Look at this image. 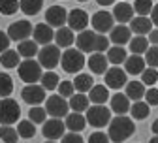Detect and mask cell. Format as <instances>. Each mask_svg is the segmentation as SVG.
<instances>
[{"label": "cell", "mask_w": 158, "mask_h": 143, "mask_svg": "<svg viewBox=\"0 0 158 143\" xmlns=\"http://www.w3.org/2000/svg\"><path fill=\"white\" fill-rule=\"evenodd\" d=\"M109 102H111V111L115 115H126L130 111V107H132L130 106V98L126 94H123V92H117L115 96H111Z\"/></svg>", "instance_id": "d6986e66"}, {"label": "cell", "mask_w": 158, "mask_h": 143, "mask_svg": "<svg viewBox=\"0 0 158 143\" xmlns=\"http://www.w3.org/2000/svg\"><path fill=\"white\" fill-rule=\"evenodd\" d=\"M11 90H13V81L8 74L2 72L0 74V98H10Z\"/></svg>", "instance_id": "74e56055"}, {"label": "cell", "mask_w": 158, "mask_h": 143, "mask_svg": "<svg viewBox=\"0 0 158 143\" xmlns=\"http://www.w3.org/2000/svg\"><path fill=\"white\" fill-rule=\"evenodd\" d=\"M17 134H19V137H23V139H30V137L36 136V124L32 120H19Z\"/></svg>", "instance_id": "836d02e7"}, {"label": "cell", "mask_w": 158, "mask_h": 143, "mask_svg": "<svg viewBox=\"0 0 158 143\" xmlns=\"http://www.w3.org/2000/svg\"><path fill=\"white\" fill-rule=\"evenodd\" d=\"M96 40H98L96 30H81L75 38V45L81 53H96Z\"/></svg>", "instance_id": "7c38bea8"}, {"label": "cell", "mask_w": 158, "mask_h": 143, "mask_svg": "<svg viewBox=\"0 0 158 143\" xmlns=\"http://www.w3.org/2000/svg\"><path fill=\"white\" fill-rule=\"evenodd\" d=\"M19 4L25 15H38L44 6V0H19Z\"/></svg>", "instance_id": "d6a6232c"}, {"label": "cell", "mask_w": 158, "mask_h": 143, "mask_svg": "<svg viewBox=\"0 0 158 143\" xmlns=\"http://www.w3.org/2000/svg\"><path fill=\"white\" fill-rule=\"evenodd\" d=\"M130 40H132V30L126 25H117L109 32V42L115 44V45H124Z\"/></svg>", "instance_id": "ac0fdd59"}, {"label": "cell", "mask_w": 158, "mask_h": 143, "mask_svg": "<svg viewBox=\"0 0 158 143\" xmlns=\"http://www.w3.org/2000/svg\"><path fill=\"white\" fill-rule=\"evenodd\" d=\"M32 36H34V42L40 45H47V44H51L53 40H55V30H53V27L51 25H47V23H40V25H36L34 27V30H32Z\"/></svg>", "instance_id": "9a60e30c"}, {"label": "cell", "mask_w": 158, "mask_h": 143, "mask_svg": "<svg viewBox=\"0 0 158 143\" xmlns=\"http://www.w3.org/2000/svg\"><path fill=\"white\" fill-rule=\"evenodd\" d=\"M96 2L100 4V6H111V4L115 2V0H96Z\"/></svg>", "instance_id": "f5cc1de1"}, {"label": "cell", "mask_w": 158, "mask_h": 143, "mask_svg": "<svg viewBox=\"0 0 158 143\" xmlns=\"http://www.w3.org/2000/svg\"><path fill=\"white\" fill-rule=\"evenodd\" d=\"M55 42L58 47L68 49V47H72V44H75V34L70 27H60L55 32Z\"/></svg>", "instance_id": "603a6c76"}, {"label": "cell", "mask_w": 158, "mask_h": 143, "mask_svg": "<svg viewBox=\"0 0 158 143\" xmlns=\"http://www.w3.org/2000/svg\"><path fill=\"white\" fill-rule=\"evenodd\" d=\"M87 25H89V15H87V11L79 10V8L68 11V27H70L73 32H75V30H79V32L85 30Z\"/></svg>", "instance_id": "2e32d148"}, {"label": "cell", "mask_w": 158, "mask_h": 143, "mask_svg": "<svg viewBox=\"0 0 158 143\" xmlns=\"http://www.w3.org/2000/svg\"><path fill=\"white\" fill-rule=\"evenodd\" d=\"M90 23H92V27H94V30L98 34H106V32H111V28L115 27L113 25L115 23V17H113V13L102 10V11H96L92 15V21Z\"/></svg>", "instance_id": "30bf717a"}, {"label": "cell", "mask_w": 158, "mask_h": 143, "mask_svg": "<svg viewBox=\"0 0 158 143\" xmlns=\"http://www.w3.org/2000/svg\"><path fill=\"white\" fill-rule=\"evenodd\" d=\"M109 49V38L104 36V34H98V40H96V53H104Z\"/></svg>", "instance_id": "f6af8a7d"}, {"label": "cell", "mask_w": 158, "mask_h": 143, "mask_svg": "<svg viewBox=\"0 0 158 143\" xmlns=\"http://www.w3.org/2000/svg\"><path fill=\"white\" fill-rule=\"evenodd\" d=\"M60 143H83V137L79 136V132H68L62 136Z\"/></svg>", "instance_id": "7dc6e473"}, {"label": "cell", "mask_w": 158, "mask_h": 143, "mask_svg": "<svg viewBox=\"0 0 158 143\" xmlns=\"http://www.w3.org/2000/svg\"><path fill=\"white\" fill-rule=\"evenodd\" d=\"M0 139H2V143H17V139H19L17 128H13L10 124H2L0 126Z\"/></svg>", "instance_id": "8d00e7d4"}, {"label": "cell", "mask_w": 158, "mask_h": 143, "mask_svg": "<svg viewBox=\"0 0 158 143\" xmlns=\"http://www.w3.org/2000/svg\"><path fill=\"white\" fill-rule=\"evenodd\" d=\"M109 136L104 134V132H92L89 136V143H109Z\"/></svg>", "instance_id": "bcb514c9"}, {"label": "cell", "mask_w": 158, "mask_h": 143, "mask_svg": "<svg viewBox=\"0 0 158 143\" xmlns=\"http://www.w3.org/2000/svg\"><path fill=\"white\" fill-rule=\"evenodd\" d=\"M70 107H72V111H75V113H83V111H87L90 106V100H89V96L87 94H83V92H75L72 98H70Z\"/></svg>", "instance_id": "83f0119b"}, {"label": "cell", "mask_w": 158, "mask_h": 143, "mask_svg": "<svg viewBox=\"0 0 158 143\" xmlns=\"http://www.w3.org/2000/svg\"><path fill=\"white\" fill-rule=\"evenodd\" d=\"M152 132H154V136H158V119L152 122Z\"/></svg>", "instance_id": "db71d44e"}, {"label": "cell", "mask_w": 158, "mask_h": 143, "mask_svg": "<svg viewBox=\"0 0 158 143\" xmlns=\"http://www.w3.org/2000/svg\"><path fill=\"white\" fill-rule=\"evenodd\" d=\"M56 90H58V94H60L62 98H72L75 94V87H73L72 81H60L58 87H56Z\"/></svg>", "instance_id": "7bdbcfd3"}, {"label": "cell", "mask_w": 158, "mask_h": 143, "mask_svg": "<svg viewBox=\"0 0 158 143\" xmlns=\"http://www.w3.org/2000/svg\"><path fill=\"white\" fill-rule=\"evenodd\" d=\"M130 30L137 36H149V32L152 30V21L145 15H137L130 21Z\"/></svg>", "instance_id": "ffe728a7"}, {"label": "cell", "mask_w": 158, "mask_h": 143, "mask_svg": "<svg viewBox=\"0 0 158 143\" xmlns=\"http://www.w3.org/2000/svg\"><path fill=\"white\" fill-rule=\"evenodd\" d=\"M44 136L51 141H56V139H62V136L66 134V124H64V120L60 119H47L44 122Z\"/></svg>", "instance_id": "8fae6325"}, {"label": "cell", "mask_w": 158, "mask_h": 143, "mask_svg": "<svg viewBox=\"0 0 158 143\" xmlns=\"http://www.w3.org/2000/svg\"><path fill=\"white\" fill-rule=\"evenodd\" d=\"M152 0H134V11L137 13V15H151V11H152Z\"/></svg>", "instance_id": "ab89813d"}, {"label": "cell", "mask_w": 158, "mask_h": 143, "mask_svg": "<svg viewBox=\"0 0 158 143\" xmlns=\"http://www.w3.org/2000/svg\"><path fill=\"white\" fill-rule=\"evenodd\" d=\"M34 27L30 25V21L27 19H19V21L11 23L8 27V36L13 42H23V40H28V36H32Z\"/></svg>", "instance_id": "ba28073f"}, {"label": "cell", "mask_w": 158, "mask_h": 143, "mask_svg": "<svg viewBox=\"0 0 158 143\" xmlns=\"http://www.w3.org/2000/svg\"><path fill=\"white\" fill-rule=\"evenodd\" d=\"M145 85H143V81H130V83H126V96L132 100V102H139L141 98H145Z\"/></svg>", "instance_id": "d4e9b609"}, {"label": "cell", "mask_w": 158, "mask_h": 143, "mask_svg": "<svg viewBox=\"0 0 158 143\" xmlns=\"http://www.w3.org/2000/svg\"><path fill=\"white\" fill-rule=\"evenodd\" d=\"M17 10H21L19 0H0V13L2 15H13Z\"/></svg>", "instance_id": "60d3db41"}, {"label": "cell", "mask_w": 158, "mask_h": 143, "mask_svg": "<svg viewBox=\"0 0 158 143\" xmlns=\"http://www.w3.org/2000/svg\"><path fill=\"white\" fill-rule=\"evenodd\" d=\"M151 21H152V25H156V27H158V4H156V6H152V11H151Z\"/></svg>", "instance_id": "816d5d0a"}, {"label": "cell", "mask_w": 158, "mask_h": 143, "mask_svg": "<svg viewBox=\"0 0 158 143\" xmlns=\"http://www.w3.org/2000/svg\"><path fill=\"white\" fill-rule=\"evenodd\" d=\"M141 81H143V85H149V87H152L154 83H158V72H156V68H145L143 70V74H141Z\"/></svg>", "instance_id": "b9f144b4"}, {"label": "cell", "mask_w": 158, "mask_h": 143, "mask_svg": "<svg viewBox=\"0 0 158 143\" xmlns=\"http://www.w3.org/2000/svg\"><path fill=\"white\" fill-rule=\"evenodd\" d=\"M45 23L53 28H60L68 23V11L62 6H51L45 11Z\"/></svg>", "instance_id": "5bb4252c"}, {"label": "cell", "mask_w": 158, "mask_h": 143, "mask_svg": "<svg viewBox=\"0 0 158 143\" xmlns=\"http://www.w3.org/2000/svg\"><path fill=\"white\" fill-rule=\"evenodd\" d=\"M126 70H123V68H118V66H113V68H109L107 72H106V87L107 89H115V90H118V89H123V87H126Z\"/></svg>", "instance_id": "4fadbf2b"}, {"label": "cell", "mask_w": 158, "mask_h": 143, "mask_svg": "<svg viewBox=\"0 0 158 143\" xmlns=\"http://www.w3.org/2000/svg\"><path fill=\"white\" fill-rule=\"evenodd\" d=\"M145 62L151 68H158V45H151L145 53Z\"/></svg>", "instance_id": "ee69618b"}, {"label": "cell", "mask_w": 158, "mask_h": 143, "mask_svg": "<svg viewBox=\"0 0 158 143\" xmlns=\"http://www.w3.org/2000/svg\"><path fill=\"white\" fill-rule=\"evenodd\" d=\"M17 53L23 58H32V57L38 55V44L34 40H23V42H19V45H17Z\"/></svg>", "instance_id": "4dcf8cb0"}, {"label": "cell", "mask_w": 158, "mask_h": 143, "mask_svg": "<svg viewBox=\"0 0 158 143\" xmlns=\"http://www.w3.org/2000/svg\"><path fill=\"white\" fill-rule=\"evenodd\" d=\"M111 113L113 111L109 107L94 104V106H90L87 109V122L90 126H94V128H104V126H107L111 122Z\"/></svg>", "instance_id": "277c9868"}, {"label": "cell", "mask_w": 158, "mask_h": 143, "mask_svg": "<svg viewBox=\"0 0 158 143\" xmlns=\"http://www.w3.org/2000/svg\"><path fill=\"white\" fill-rule=\"evenodd\" d=\"M128 45H130L132 55H143L149 49V40H147V36H135L128 42Z\"/></svg>", "instance_id": "1f68e13d"}, {"label": "cell", "mask_w": 158, "mask_h": 143, "mask_svg": "<svg viewBox=\"0 0 158 143\" xmlns=\"http://www.w3.org/2000/svg\"><path fill=\"white\" fill-rule=\"evenodd\" d=\"M135 11H134V6H130L128 2H118V4H115L113 6V17H115V21L118 23V25H126V23H130L132 21V15H134Z\"/></svg>", "instance_id": "e0dca14e"}, {"label": "cell", "mask_w": 158, "mask_h": 143, "mask_svg": "<svg viewBox=\"0 0 158 143\" xmlns=\"http://www.w3.org/2000/svg\"><path fill=\"white\" fill-rule=\"evenodd\" d=\"M106 57H107V60H109V64H113V66L124 64V60L128 58V55H126V49H124L123 45H113V47H109Z\"/></svg>", "instance_id": "f1b7e54d"}, {"label": "cell", "mask_w": 158, "mask_h": 143, "mask_svg": "<svg viewBox=\"0 0 158 143\" xmlns=\"http://www.w3.org/2000/svg\"><path fill=\"white\" fill-rule=\"evenodd\" d=\"M145 98H147V104L149 106H158V89H149L145 92Z\"/></svg>", "instance_id": "c3c4849f"}, {"label": "cell", "mask_w": 158, "mask_h": 143, "mask_svg": "<svg viewBox=\"0 0 158 143\" xmlns=\"http://www.w3.org/2000/svg\"><path fill=\"white\" fill-rule=\"evenodd\" d=\"M130 111H132V117H134V119L141 120V119H147V117H149L151 107H149L147 102H141V100H139V102H134V104H132Z\"/></svg>", "instance_id": "e575fe53"}, {"label": "cell", "mask_w": 158, "mask_h": 143, "mask_svg": "<svg viewBox=\"0 0 158 143\" xmlns=\"http://www.w3.org/2000/svg\"><path fill=\"white\" fill-rule=\"evenodd\" d=\"M89 100L92 104H98V106H104L106 102L109 100V89L106 85H94L90 90H89Z\"/></svg>", "instance_id": "484cf974"}, {"label": "cell", "mask_w": 158, "mask_h": 143, "mask_svg": "<svg viewBox=\"0 0 158 143\" xmlns=\"http://www.w3.org/2000/svg\"><path fill=\"white\" fill-rule=\"evenodd\" d=\"M0 64L4 68H17L21 64V55L13 49H6L2 55H0Z\"/></svg>", "instance_id": "f546056e"}, {"label": "cell", "mask_w": 158, "mask_h": 143, "mask_svg": "<svg viewBox=\"0 0 158 143\" xmlns=\"http://www.w3.org/2000/svg\"><path fill=\"white\" fill-rule=\"evenodd\" d=\"M109 130H107V136L113 143H123L126 141L134 132H135V124L134 120L128 119L126 115H117L115 119H111L109 122Z\"/></svg>", "instance_id": "6da1fadb"}, {"label": "cell", "mask_w": 158, "mask_h": 143, "mask_svg": "<svg viewBox=\"0 0 158 143\" xmlns=\"http://www.w3.org/2000/svg\"><path fill=\"white\" fill-rule=\"evenodd\" d=\"M21 117V107L15 100L11 98H2L0 100V124H13Z\"/></svg>", "instance_id": "8992f818"}, {"label": "cell", "mask_w": 158, "mask_h": 143, "mask_svg": "<svg viewBox=\"0 0 158 143\" xmlns=\"http://www.w3.org/2000/svg\"><path fill=\"white\" fill-rule=\"evenodd\" d=\"M77 2H87V0H77Z\"/></svg>", "instance_id": "6f0895ef"}, {"label": "cell", "mask_w": 158, "mask_h": 143, "mask_svg": "<svg viewBox=\"0 0 158 143\" xmlns=\"http://www.w3.org/2000/svg\"><path fill=\"white\" fill-rule=\"evenodd\" d=\"M45 143H56V141H51V139H47V141H45Z\"/></svg>", "instance_id": "9f6ffc18"}, {"label": "cell", "mask_w": 158, "mask_h": 143, "mask_svg": "<svg viewBox=\"0 0 158 143\" xmlns=\"http://www.w3.org/2000/svg\"><path fill=\"white\" fill-rule=\"evenodd\" d=\"M17 72H19V77H21L23 83L27 85H32V83H38L42 79V64L38 60H32V58H25L21 64L17 66Z\"/></svg>", "instance_id": "7a4b0ae2"}, {"label": "cell", "mask_w": 158, "mask_h": 143, "mask_svg": "<svg viewBox=\"0 0 158 143\" xmlns=\"http://www.w3.org/2000/svg\"><path fill=\"white\" fill-rule=\"evenodd\" d=\"M45 111L53 119H62V117L68 115L70 104L66 102V98H62L60 94H53V96H49L45 100Z\"/></svg>", "instance_id": "52a82bcc"}, {"label": "cell", "mask_w": 158, "mask_h": 143, "mask_svg": "<svg viewBox=\"0 0 158 143\" xmlns=\"http://www.w3.org/2000/svg\"><path fill=\"white\" fill-rule=\"evenodd\" d=\"M45 92H47V90H45L42 85L32 83V85H25V87H23L21 98L27 102V104H30V106H40L44 100H47V98H45Z\"/></svg>", "instance_id": "9c48e42d"}, {"label": "cell", "mask_w": 158, "mask_h": 143, "mask_svg": "<svg viewBox=\"0 0 158 143\" xmlns=\"http://www.w3.org/2000/svg\"><path fill=\"white\" fill-rule=\"evenodd\" d=\"M10 36H8V32H2L0 30V55H2L6 49H10Z\"/></svg>", "instance_id": "681fc988"}, {"label": "cell", "mask_w": 158, "mask_h": 143, "mask_svg": "<svg viewBox=\"0 0 158 143\" xmlns=\"http://www.w3.org/2000/svg\"><path fill=\"white\" fill-rule=\"evenodd\" d=\"M87 62H89V68H90L92 74H106L109 70L107 68L109 60H107V57L104 53H90V57H89Z\"/></svg>", "instance_id": "44dd1931"}, {"label": "cell", "mask_w": 158, "mask_h": 143, "mask_svg": "<svg viewBox=\"0 0 158 143\" xmlns=\"http://www.w3.org/2000/svg\"><path fill=\"white\" fill-rule=\"evenodd\" d=\"M149 42H151L152 45H158V28H152V30L149 32Z\"/></svg>", "instance_id": "f907efd6"}, {"label": "cell", "mask_w": 158, "mask_h": 143, "mask_svg": "<svg viewBox=\"0 0 158 143\" xmlns=\"http://www.w3.org/2000/svg\"><path fill=\"white\" fill-rule=\"evenodd\" d=\"M60 66L68 74H79L81 68L85 66V53H81L79 49L68 47L60 57Z\"/></svg>", "instance_id": "3957f363"}, {"label": "cell", "mask_w": 158, "mask_h": 143, "mask_svg": "<svg viewBox=\"0 0 158 143\" xmlns=\"http://www.w3.org/2000/svg\"><path fill=\"white\" fill-rule=\"evenodd\" d=\"M28 120H32L34 124H44L47 120V111L42 106H32L28 111Z\"/></svg>", "instance_id": "d590c367"}, {"label": "cell", "mask_w": 158, "mask_h": 143, "mask_svg": "<svg viewBox=\"0 0 158 143\" xmlns=\"http://www.w3.org/2000/svg\"><path fill=\"white\" fill-rule=\"evenodd\" d=\"M145 66H147V62H145V58L141 55H130L124 60V70H126V74H132V75L143 74Z\"/></svg>", "instance_id": "7402d4cb"}, {"label": "cell", "mask_w": 158, "mask_h": 143, "mask_svg": "<svg viewBox=\"0 0 158 143\" xmlns=\"http://www.w3.org/2000/svg\"><path fill=\"white\" fill-rule=\"evenodd\" d=\"M60 47H58L56 44L55 45H51V44H47V45H44L42 49L38 51V62L42 64V68H45V70H53V68H56V64H60Z\"/></svg>", "instance_id": "5b68a950"}, {"label": "cell", "mask_w": 158, "mask_h": 143, "mask_svg": "<svg viewBox=\"0 0 158 143\" xmlns=\"http://www.w3.org/2000/svg\"><path fill=\"white\" fill-rule=\"evenodd\" d=\"M149 143H158V136H154V137H151V141Z\"/></svg>", "instance_id": "11a10c76"}, {"label": "cell", "mask_w": 158, "mask_h": 143, "mask_svg": "<svg viewBox=\"0 0 158 143\" xmlns=\"http://www.w3.org/2000/svg\"><path fill=\"white\" fill-rule=\"evenodd\" d=\"M64 119H66L64 124H66V128H68L70 132H81V130L87 126V119H85L81 113L72 111V113H68Z\"/></svg>", "instance_id": "cb8c5ba5"}, {"label": "cell", "mask_w": 158, "mask_h": 143, "mask_svg": "<svg viewBox=\"0 0 158 143\" xmlns=\"http://www.w3.org/2000/svg\"><path fill=\"white\" fill-rule=\"evenodd\" d=\"M58 83H60V79H58V75L55 72H51V70L42 75V87L45 90H55L58 87Z\"/></svg>", "instance_id": "f35d334b"}, {"label": "cell", "mask_w": 158, "mask_h": 143, "mask_svg": "<svg viewBox=\"0 0 158 143\" xmlns=\"http://www.w3.org/2000/svg\"><path fill=\"white\" fill-rule=\"evenodd\" d=\"M73 87H75V92H83V94H87L92 87H94V79H92V75H89V74H77L75 77H73Z\"/></svg>", "instance_id": "4316f807"}]
</instances>
